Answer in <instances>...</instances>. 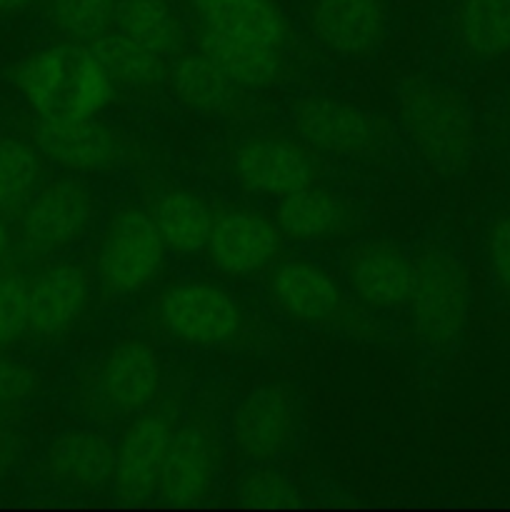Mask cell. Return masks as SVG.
Here are the masks:
<instances>
[{
	"label": "cell",
	"instance_id": "cell-2",
	"mask_svg": "<svg viewBox=\"0 0 510 512\" xmlns=\"http://www.w3.org/2000/svg\"><path fill=\"white\" fill-rule=\"evenodd\" d=\"M403 123L420 158L440 173H458L475 153V120L458 90L420 83L405 93Z\"/></svg>",
	"mask_w": 510,
	"mask_h": 512
},
{
	"label": "cell",
	"instance_id": "cell-7",
	"mask_svg": "<svg viewBox=\"0 0 510 512\" xmlns=\"http://www.w3.org/2000/svg\"><path fill=\"white\" fill-rule=\"evenodd\" d=\"M298 403L283 385H260L238 403L230 423L233 443L253 463H273L298 438Z\"/></svg>",
	"mask_w": 510,
	"mask_h": 512
},
{
	"label": "cell",
	"instance_id": "cell-19",
	"mask_svg": "<svg viewBox=\"0 0 510 512\" xmlns=\"http://www.w3.org/2000/svg\"><path fill=\"white\" fill-rule=\"evenodd\" d=\"M450 43L468 63L488 65L510 53V0H455Z\"/></svg>",
	"mask_w": 510,
	"mask_h": 512
},
{
	"label": "cell",
	"instance_id": "cell-16",
	"mask_svg": "<svg viewBox=\"0 0 510 512\" xmlns=\"http://www.w3.org/2000/svg\"><path fill=\"white\" fill-rule=\"evenodd\" d=\"M233 173L240 183L258 195L285 198L313 185V163L293 143L280 138H248L235 148Z\"/></svg>",
	"mask_w": 510,
	"mask_h": 512
},
{
	"label": "cell",
	"instance_id": "cell-13",
	"mask_svg": "<svg viewBox=\"0 0 510 512\" xmlns=\"http://www.w3.org/2000/svg\"><path fill=\"white\" fill-rule=\"evenodd\" d=\"M175 428L163 415H140L120 435L115 445L113 485L128 500H145L158 493V480L168 458Z\"/></svg>",
	"mask_w": 510,
	"mask_h": 512
},
{
	"label": "cell",
	"instance_id": "cell-28",
	"mask_svg": "<svg viewBox=\"0 0 510 512\" xmlns=\"http://www.w3.org/2000/svg\"><path fill=\"white\" fill-rule=\"evenodd\" d=\"M118 0H45V20L70 43H93L115 23Z\"/></svg>",
	"mask_w": 510,
	"mask_h": 512
},
{
	"label": "cell",
	"instance_id": "cell-10",
	"mask_svg": "<svg viewBox=\"0 0 510 512\" xmlns=\"http://www.w3.org/2000/svg\"><path fill=\"white\" fill-rule=\"evenodd\" d=\"M295 128L310 148L333 158H370L378 150V130L363 108L338 98L303 100L295 108Z\"/></svg>",
	"mask_w": 510,
	"mask_h": 512
},
{
	"label": "cell",
	"instance_id": "cell-11",
	"mask_svg": "<svg viewBox=\"0 0 510 512\" xmlns=\"http://www.w3.org/2000/svg\"><path fill=\"white\" fill-rule=\"evenodd\" d=\"M115 445L93 428L65 430L50 440L43 458L45 478L73 495H98L113 485Z\"/></svg>",
	"mask_w": 510,
	"mask_h": 512
},
{
	"label": "cell",
	"instance_id": "cell-4",
	"mask_svg": "<svg viewBox=\"0 0 510 512\" xmlns=\"http://www.w3.org/2000/svg\"><path fill=\"white\" fill-rule=\"evenodd\" d=\"M160 330L190 348L233 343L243 333V313L228 290L210 280H180L155 305Z\"/></svg>",
	"mask_w": 510,
	"mask_h": 512
},
{
	"label": "cell",
	"instance_id": "cell-35",
	"mask_svg": "<svg viewBox=\"0 0 510 512\" xmlns=\"http://www.w3.org/2000/svg\"><path fill=\"white\" fill-rule=\"evenodd\" d=\"M23 455V438L13 428L0 425V480L18 465Z\"/></svg>",
	"mask_w": 510,
	"mask_h": 512
},
{
	"label": "cell",
	"instance_id": "cell-30",
	"mask_svg": "<svg viewBox=\"0 0 510 512\" xmlns=\"http://www.w3.org/2000/svg\"><path fill=\"white\" fill-rule=\"evenodd\" d=\"M113 95V78L105 70V65L95 58L93 50L75 48L73 75H70V88L63 105V113L95 118L113 100Z\"/></svg>",
	"mask_w": 510,
	"mask_h": 512
},
{
	"label": "cell",
	"instance_id": "cell-36",
	"mask_svg": "<svg viewBox=\"0 0 510 512\" xmlns=\"http://www.w3.org/2000/svg\"><path fill=\"white\" fill-rule=\"evenodd\" d=\"M45 0H0V18H18Z\"/></svg>",
	"mask_w": 510,
	"mask_h": 512
},
{
	"label": "cell",
	"instance_id": "cell-24",
	"mask_svg": "<svg viewBox=\"0 0 510 512\" xmlns=\"http://www.w3.org/2000/svg\"><path fill=\"white\" fill-rule=\"evenodd\" d=\"M95 58L105 65L115 85L130 93H150L168 75L163 55L143 48L123 33H105L93 40Z\"/></svg>",
	"mask_w": 510,
	"mask_h": 512
},
{
	"label": "cell",
	"instance_id": "cell-32",
	"mask_svg": "<svg viewBox=\"0 0 510 512\" xmlns=\"http://www.w3.org/2000/svg\"><path fill=\"white\" fill-rule=\"evenodd\" d=\"M28 333V278L0 270V350Z\"/></svg>",
	"mask_w": 510,
	"mask_h": 512
},
{
	"label": "cell",
	"instance_id": "cell-9",
	"mask_svg": "<svg viewBox=\"0 0 510 512\" xmlns=\"http://www.w3.org/2000/svg\"><path fill=\"white\" fill-rule=\"evenodd\" d=\"M90 303L88 273L73 260L50 263L28 280V335L40 343L65 338Z\"/></svg>",
	"mask_w": 510,
	"mask_h": 512
},
{
	"label": "cell",
	"instance_id": "cell-27",
	"mask_svg": "<svg viewBox=\"0 0 510 512\" xmlns=\"http://www.w3.org/2000/svg\"><path fill=\"white\" fill-rule=\"evenodd\" d=\"M170 85L185 108L195 113H218L228 105L233 80L208 58V55H185L170 70Z\"/></svg>",
	"mask_w": 510,
	"mask_h": 512
},
{
	"label": "cell",
	"instance_id": "cell-37",
	"mask_svg": "<svg viewBox=\"0 0 510 512\" xmlns=\"http://www.w3.org/2000/svg\"><path fill=\"white\" fill-rule=\"evenodd\" d=\"M8 253H10V233H8V225H5L3 218H0V270H3L5 260H8Z\"/></svg>",
	"mask_w": 510,
	"mask_h": 512
},
{
	"label": "cell",
	"instance_id": "cell-33",
	"mask_svg": "<svg viewBox=\"0 0 510 512\" xmlns=\"http://www.w3.org/2000/svg\"><path fill=\"white\" fill-rule=\"evenodd\" d=\"M238 500L248 505H290L298 500V490L280 470L255 468L240 478Z\"/></svg>",
	"mask_w": 510,
	"mask_h": 512
},
{
	"label": "cell",
	"instance_id": "cell-5",
	"mask_svg": "<svg viewBox=\"0 0 510 512\" xmlns=\"http://www.w3.org/2000/svg\"><path fill=\"white\" fill-rule=\"evenodd\" d=\"M165 265V243L153 218L125 208L110 220L98 253L100 283L108 293H143Z\"/></svg>",
	"mask_w": 510,
	"mask_h": 512
},
{
	"label": "cell",
	"instance_id": "cell-25",
	"mask_svg": "<svg viewBox=\"0 0 510 512\" xmlns=\"http://www.w3.org/2000/svg\"><path fill=\"white\" fill-rule=\"evenodd\" d=\"M75 48L68 45H50L40 50L20 70V93L38 115L63 110L68 98L70 75H73Z\"/></svg>",
	"mask_w": 510,
	"mask_h": 512
},
{
	"label": "cell",
	"instance_id": "cell-31",
	"mask_svg": "<svg viewBox=\"0 0 510 512\" xmlns=\"http://www.w3.org/2000/svg\"><path fill=\"white\" fill-rule=\"evenodd\" d=\"M483 263L495 298L510 308V203L495 208L485 220Z\"/></svg>",
	"mask_w": 510,
	"mask_h": 512
},
{
	"label": "cell",
	"instance_id": "cell-6",
	"mask_svg": "<svg viewBox=\"0 0 510 512\" xmlns=\"http://www.w3.org/2000/svg\"><path fill=\"white\" fill-rule=\"evenodd\" d=\"M93 218V195L78 178L40 185L20 215V245L30 255H53L73 245Z\"/></svg>",
	"mask_w": 510,
	"mask_h": 512
},
{
	"label": "cell",
	"instance_id": "cell-14",
	"mask_svg": "<svg viewBox=\"0 0 510 512\" xmlns=\"http://www.w3.org/2000/svg\"><path fill=\"white\" fill-rule=\"evenodd\" d=\"M35 143L50 160L70 173L108 168L118 155V140L108 125L83 115L43 113L35 120Z\"/></svg>",
	"mask_w": 510,
	"mask_h": 512
},
{
	"label": "cell",
	"instance_id": "cell-21",
	"mask_svg": "<svg viewBox=\"0 0 510 512\" xmlns=\"http://www.w3.org/2000/svg\"><path fill=\"white\" fill-rule=\"evenodd\" d=\"M345 218L348 213H345L343 200L313 185L280 198L278 213H275L280 235L295 243L333 238L345 228Z\"/></svg>",
	"mask_w": 510,
	"mask_h": 512
},
{
	"label": "cell",
	"instance_id": "cell-12",
	"mask_svg": "<svg viewBox=\"0 0 510 512\" xmlns=\"http://www.w3.org/2000/svg\"><path fill=\"white\" fill-rule=\"evenodd\" d=\"M205 250L220 273L248 278L278 258L280 228L255 210L230 208L215 218Z\"/></svg>",
	"mask_w": 510,
	"mask_h": 512
},
{
	"label": "cell",
	"instance_id": "cell-18",
	"mask_svg": "<svg viewBox=\"0 0 510 512\" xmlns=\"http://www.w3.org/2000/svg\"><path fill=\"white\" fill-rule=\"evenodd\" d=\"M218 475V450L208 430L185 425L173 435L158 480V498L168 503H190L213 490Z\"/></svg>",
	"mask_w": 510,
	"mask_h": 512
},
{
	"label": "cell",
	"instance_id": "cell-22",
	"mask_svg": "<svg viewBox=\"0 0 510 512\" xmlns=\"http://www.w3.org/2000/svg\"><path fill=\"white\" fill-rule=\"evenodd\" d=\"M153 223L165 248L178 255H193L208 248L215 218L200 195L168 190L155 203Z\"/></svg>",
	"mask_w": 510,
	"mask_h": 512
},
{
	"label": "cell",
	"instance_id": "cell-29",
	"mask_svg": "<svg viewBox=\"0 0 510 512\" xmlns=\"http://www.w3.org/2000/svg\"><path fill=\"white\" fill-rule=\"evenodd\" d=\"M38 153L18 138H0V213L23 210L38 185Z\"/></svg>",
	"mask_w": 510,
	"mask_h": 512
},
{
	"label": "cell",
	"instance_id": "cell-3",
	"mask_svg": "<svg viewBox=\"0 0 510 512\" xmlns=\"http://www.w3.org/2000/svg\"><path fill=\"white\" fill-rule=\"evenodd\" d=\"M163 363L145 340H120L105 350L83 388L88 415L98 420H123L138 415L158 398Z\"/></svg>",
	"mask_w": 510,
	"mask_h": 512
},
{
	"label": "cell",
	"instance_id": "cell-15",
	"mask_svg": "<svg viewBox=\"0 0 510 512\" xmlns=\"http://www.w3.org/2000/svg\"><path fill=\"white\" fill-rule=\"evenodd\" d=\"M345 278L355 298L370 310H398L408 303L413 263L388 240H365L350 248Z\"/></svg>",
	"mask_w": 510,
	"mask_h": 512
},
{
	"label": "cell",
	"instance_id": "cell-8",
	"mask_svg": "<svg viewBox=\"0 0 510 512\" xmlns=\"http://www.w3.org/2000/svg\"><path fill=\"white\" fill-rule=\"evenodd\" d=\"M308 28L335 58L365 60L388 38V0H310Z\"/></svg>",
	"mask_w": 510,
	"mask_h": 512
},
{
	"label": "cell",
	"instance_id": "cell-20",
	"mask_svg": "<svg viewBox=\"0 0 510 512\" xmlns=\"http://www.w3.org/2000/svg\"><path fill=\"white\" fill-rule=\"evenodd\" d=\"M203 30L255 40L283 50L288 40V20L275 0H188Z\"/></svg>",
	"mask_w": 510,
	"mask_h": 512
},
{
	"label": "cell",
	"instance_id": "cell-1",
	"mask_svg": "<svg viewBox=\"0 0 510 512\" xmlns=\"http://www.w3.org/2000/svg\"><path fill=\"white\" fill-rule=\"evenodd\" d=\"M418 340L428 353H448L465 333L470 283L463 260L445 248H428L413 260L408 295Z\"/></svg>",
	"mask_w": 510,
	"mask_h": 512
},
{
	"label": "cell",
	"instance_id": "cell-34",
	"mask_svg": "<svg viewBox=\"0 0 510 512\" xmlns=\"http://www.w3.org/2000/svg\"><path fill=\"white\" fill-rule=\"evenodd\" d=\"M40 378L30 365L0 355V413L28 403L38 395Z\"/></svg>",
	"mask_w": 510,
	"mask_h": 512
},
{
	"label": "cell",
	"instance_id": "cell-26",
	"mask_svg": "<svg viewBox=\"0 0 510 512\" xmlns=\"http://www.w3.org/2000/svg\"><path fill=\"white\" fill-rule=\"evenodd\" d=\"M115 25L125 38L163 58L180 45L178 15L168 0H118Z\"/></svg>",
	"mask_w": 510,
	"mask_h": 512
},
{
	"label": "cell",
	"instance_id": "cell-23",
	"mask_svg": "<svg viewBox=\"0 0 510 512\" xmlns=\"http://www.w3.org/2000/svg\"><path fill=\"white\" fill-rule=\"evenodd\" d=\"M200 50L208 55L235 85L245 88H263L280 75V50L255 40L233 38V35L203 30Z\"/></svg>",
	"mask_w": 510,
	"mask_h": 512
},
{
	"label": "cell",
	"instance_id": "cell-17",
	"mask_svg": "<svg viewBox=\"0 0 510 512\" xmlns=\"http://www.w3.org/2000/svg\"><path fill=\"white\" fill-rule=\"evenodd\" d=\"M268 288L280 313L303 325L330 323L343 305L335 280L305 258L283 260L270 275Z\"/></svg>",
	"mask_w": 510,
	"mask_h": 512
}]
</instances>
